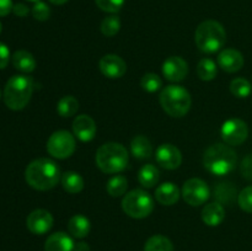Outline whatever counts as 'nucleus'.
Here are the masks:
<instances>
[{"mask_svg": "<svg viewBox=\"0 0 252 251\" xmlns=\"http://www.w3.org/2000/svg\"><path fill=\"white\" fill-rule=\"evenodd\" d=\"M130 152L137 159H148L153 154V145L150 140L144 135H137L130 143Z\"/></svg>", "mask_w": 252, "mask_h": 251, "instance_id": "nucleus-22", "label": "nucleus"}, {"mask_svg": "<svg viewBox=\"0 0 252 251\" xmlns=\"http://www.w3.org/2000/svg\"><path fill=\"white\" fill-rule=\"evenodd\" d=\"M73 251H90V248L86 243L81 241V243H78L74 245V250Z\"/></svg>", "mask_w": 252, "mask_h": 251, "instance_id": "nucleus-40", "label": "nucleus"}, {"mask_svg": "<svg viewBox=\"0 0 252 251\" xmlns=\"http://www.w3.org/2000/svg\"><path fill=\"white\" fill-rule=\"evenodd\" d=\"M236 153L228 145L218 143L206 150L203 155V165L209 172L218 176L229 174L236 165Z\"/></svg>", "mask_w": 252, "mask_h": 251, "instance_id": "nucleus-3", "label": "nucleus"}, {"mask_svg": "<svg viewBox=\"0 0 252 251\" xmlns=\"http://www.w3.org/2000/svg\"><path fill=\"white\" fill-rule=\"evenodd\" d=\"M74 241L68 234L63 231L52 234L44 244V251H73Z\"/></svg>", "mask_w": 252, "mask_h": 251, "instance_id": "nucleus-17", "label": "nucleus"}, {"mask_svg": "<svg viewBox=\"0 0 252 251\" xmlns=\"http://www.w3.org/2000/svg\"><path fill=\"white\" fill-rule=\"evenodd\" d=\"M1 30H2V25H1V22H0V33H1Z\"/></svg>", "mask_w": 252, "mask_h": 251, "instance_id": "nucleus-42", "label": "nucleus"}, {"mask_svg": "<svg viewBox=\"0 0 252 251\" xmlns=\"http://www.w3.org/2000/svg\"><path fill=\"white\" fill-rule=\"evenodd\" d=\"M194 41L199 51L204 53H216L225 44L226 32L218 21L207 20L197 27Z\"/></svg>", "mask_w": 252, "mask_h": 251, "instance_id": "nucleus-4", "label": "nucleus"}, {"mask_svg": "<svg viewBox=\"0 0 252 251\" xmlns=\"http://www.w3.org/2000/svg\"><path fill=\"white\" fill-rule=\"evenodd\" d=\"M182 197L189 206H201L209 198V187L203 180L189 179L184 184L181 191Z\"/></svg>", "mask_w": 252, "mask_h": 251, "instance_id": "nucleus-9", "label": "nucleus"}, {"mask_svg": "<svg viewBox=\"0 0 252 251\" xmlns=\"http://www.w3.org/2000/svg\"><path fill=\"white\" fill-rule=\"evenodd\" d=\"M90 220L81 214L71 217L68 223V230L74 238L83 239L90 233Z\"/></svg>", "mask_w": 252, "mask_h": 251, "instance_id": "nucleus-21", "label": "nucleus"}, {"mask_svg": "<svg viewBox=\"0 0 252 251\" xmlns=\"http://www.w3.org/2000/svg\"><path fill=\"white\" fill-rule=\"evenodd\" d=\"M29 1H33V2H37V1H41V0H29Z\"/></svg>", "mask_w": 252, "mask_h": 251, "instance_id": "nucleus-43", "label": "nucleus"}, {"mask_svg": "<svg viewBox=\"0 0 252 251\" xmlns=\"http://www.w3.org/2000/svg\"><path fill=\"white\" fill-rule=\"evenodd\" d=\"M98 66H100L101 73L110 79L122 78L127 71V65H126L125 61L116 54L103 56L100 59Z\"/></svg>", "mask_w": 252, "mask_h": 251, "instance_id": "nucleus-13", "label": "nucleus"}, {"mask_svg": "<svg viewBox=\"0 0 252 251\" xmlns=\"http://www.w3.org/2000/svg\"><path fill=\"white\" fill-rule=\"evenodd\" d=\"M217 65L212 59L203 58L199 61L198 65H197V74H198L199 79L204 81L213 80L217 76Z\"/></svg>", "mask_w": 252, "mask_h": 251, "instance_id": "nucleus-28", "label": "nucleus"}, {"mask_svg": "<svg viewBox=\"0 0 252 251\" xmlns=\"http://www.w3.org/2000/svg\"><path fill=\"white\" fill-rule=\"evenodd\" d=\"M240 171L245 179L252 180V154L246 155L240 165Z\"/></svg>", "mask_w": 252, "mask_h": 251, "instance_id": "nucleus-36", "label": "nucleus"}, {"mask_svg": "<svg viewBox=\"0 0 252 251\" xmlns=\"http://www.w3.org/2000/svg\"><path fill=\"white\" fill-rule=\"evenodd\" d=\"M218 64L226 73H235L244 66V57L234 48H226L218 56Z\"/></svg>", "mask_w": 252, "mask_h": 251, "instance_id": "nucleus-16", "label": "nucleus"}, {"mask_svg": "<svg viewBox=\"0 0 252 251\" xmlns=\"http://www.w3.org/2000/svg\"><path fill=\"white\" fill-rule=\"evenodd\" d=\"M238 191L236 187L234 186L231 182H221V184L217 185L214 187V197H216L217 202L220 203L221 206H231L238 198Z\"/></svg>", "mask_w": 252, "mask_h": 251, "instance_id": "nucleus-20", "label": "nucleus"}, {"mask_svg": "<svg viewBox=\"0 0 252 251\" xmlns=\"http://www.w3.org/2000/svg\"><path fill=\"white\" fill-rule=\"evenodd\" d=\"M12 5L11 0H0V16H6L10 12L12 11Z\"/></svg>", "mask_w": 252, "mask_h": 251, "instance_id": "nucleus-39", "label": "nucleus"}, {"mask_svg": "<svg viewBox=\"0 0 252 251\" xmlns=\"http://www.w3.org/2000/svg\"><path fill=\"white\" fill-rule=\"evenodd\" d=\"M95 2L102 11L115 14L120 11L125 4V0H95Z\"/></svg>", "mask_w": 252, "mask_h": 251, "instance_id": "nucleus-34", "label": "nucleus"}, {"mask_svg": "<svg viewBox=\"0 0 252 251\" xmlns=\"http://www.w3.org/2000/svg\"><path fill=\"white\" fill-rule=\"evenodd\" d=\"M33 93V80L26 75H14L4 89V102L10 110L20 111L27 106Z\"/></svg>", "mask_w": 252, "mask_h": 251, "instance_id": "nucleus-2", "label": "nucleus"}, {"mask_svg": "<svg viewBox=\"0 0 252 251\" xmlns=\"http://www.w3.org/2000/svg\"><path fill=\"white\" fill-rule=\"evenodd\" d=\"M225 218V211L218 202L209 203L202 209V220L209 226H217Z\"/></svg>", "mask_w": 252, "mask_h": 251, "instance_id": "nucleus-19", "label": "nucleus"}, {"mask_svg": "<svg viewBox=\"0 0 252 251\" xmlns=\"http://www.w3.org/2000/svg\"><path fill=\"white\" fill-rule=\"evenodd\" d=\"M122 208L130 218L142 219L152 213L154 209V201L148 192L143 189H133L123 197Z\"/></svg>", "mask_w": 252, "mask_h": 251, "instance_id": "nucleus-7", "label": "nucleus"}, {"mask_svg": "<svg viewBox=\"0 0 252 251\" xmlns=\"http://www.w3.org/2000/svg\"><path fill=\"white\" fill-rule=\"evenodd\" d=\"M12 64L22 73H31L36 69V59L30 52L16 51L12 56Z\"/></svg>", "mask_w": 252, "mask_h": 251, "instance_id": "nucleus-23", "label": "nucleus"}, {"mask_svg": "<svg viewBox=\"0 0 252 251\" xmlns=\"http://www.w3.org/2000/svg\"><path fill=\"white\" fill-rule=\"evenodd\" d=\"M0 97H1V90H0Z\"/></svg>", "mask_w": 252, "mask_h": 251, "instance_id": "nucleus-44", "label": "nucleus"}, {"mask_svg": "<svg viewBox=\"0 0 252 251\" xmlns=\"http://www.w3.org/2000/svg\"><path fill=\"white\" fill-rule=\"evenodd\" d=\"M238 203L243 211L252 213V186L246 187L239 193Z\"/></svg>", "mask_w": 252, "mask_h": 251, "instance_id": "nucleus-33", "label": "nucleus"}, {"mask_svg": "<svg viewBox=\"0 0 252 251\" xmlns=\"http://www.w3.org/2000/svg\"><path fill=\"white\" fill-rule=\"evenodd\" d=\"M187 73H189V65L181 57H169L162 64V74L169 81L177 83L184 80L187 76Z\"/></svg>", "mask_w": 252, "mask_h": 251, "instance_id": "nucleus-12", "label": "nucleus"}, {"mask_svg": "<svg viewBox=\"0 0 252 251\" xmlns=\"http://www.w3.org/2000/svg\"><path fill=\"white\" fill-rule=\"evenodd\" d=\"M79 110V101L74 96H64L57 103V111L62 117H71Z\"/></svg>", "mask_w": 252, "mask_h": 251, "instance_id": "nucleus-26", "label": "nucleus"}, {"mask_svg": "<svg viewBox=\"0 0 252 251\" xmlns=\"http://www.w3.org/2000/svg\"><path fill=\"white\" fill-rule=\"evenodd\" d=\"M128 187V181L122 175L113 176L110 181L107 182V192L112 197H120L126 193Z\"/></svg>", "mask_w": 252, "mask_h": 251, "instance_id": "nucleus-29", "label": "nucleus"}, {"mask_svg": "<svg viewBox=\"0 0 252 251\" xmlns=\"http://www.w3.org/2000/svg\"><path fill=\"white\" fill-rule=\"evenodd\" d=\"M220 134L226 144L240 145L248 139L249 127L240 118H230L223 123Z\"/></svg>", "mask_w": 252, "mask_h": 251, "instance_id": "nucleus-10", "label": "nucleus"}, {"mask_svg": "<svg viewBox=\"0 0 252 251\" xmlns=\"http://www.w3.org/2000/svg\"><path fill=\"white\" fill-rule=\"evenodd\" d=\"M230 91L234 96L239 98L248 97L252 91L250 81L244 78H236L230 83Z\"/></svg>", "mask_w": 252, "mask_h": 251, "instance_id": "nucleus-30", "label": "nucleus"}, {"mask_svg": "<svg viewBox=\"0 0 252 251\" xmlns=\"http://www.w3.org/2000/svg\"><path fill=\"white\" fill-rule=\"evenodd\" d=\"M25 179L32 188L47 191L58 184L61 179V170L53 160L41 157L30 162L25 171Z\"/></svg>", "mask_w": 252, "mask_h": 251, "instance_id": "nucleus-1", "label": "nucleus"}, {"mask_svg": "<svg viewBox=\"0 0 252 251\" xmlns=\"http://www.w3.org/2000/svg\"><path fill=\"white\" fill-rule=\"evenodd\" d=\"M100 30L106 37H112L115 34H117L121 30L120 17L116 16V15H111V16L105 17L102 20V22H101Z\"/></svg>", "mask_w": 252, "mask_h": 251, "instance_id": "nucleus-31", "label": "nucleus"}, {"mask_svg": "<svg viewBox=\"0 0 252 251\" xmlns=\"http://www.w3.org/2000/svg\"><path fill=\"white\" fill-rule=\"evenodd\" d=\"M53 217L48 211L36 209L29 214L26 224L31 233L36 234V235H42L51 230V228L53 226Z\"/></svg>", "mask_w": 252, "mask_h": 251, "instance_id": "nucleus-11", "label": "nucleus"}, {"mask_svg": "<svg viewBox=\"0 0 252 251\" xmlns=\"http://www.w3.org/2000/svg\"><path fill=\"white\" fill-rule=\"evenodd\" d=\"M62 186L69 193H79L84 188V179L75 171H66L62 176Z\"/></svg>", "mask_w": 252, "mask_h": 251, "instance_id": "nucleus-24", "label": "nucleus"}, {"mask_svg": "<svg viewBox=\"0 0 252 251\" xmlns=\"http://www.w3.org/2000/svg\"><path fill=\"white\" fill-rule=\"evenodd\" d=\"M96 164L106 174H117L127 167V149L120 143H106L96 152Z\"/></svg>", "mask_w": 252, "mask_h": 251, "instance_id": "nucleus-5", "label": "nucleus"}, {"mask_svg": "<svg viewBox=\"0 0 252 251\" xmlns=\"http://www.w3.org/2000/svg\"><path fill=\"white\" fill-rule=\"evenodd\" d=\"M49 1L54 5H63V4H65L66 1H69V0H49Z\"/></svg>", "mask_w": 252, "mask_h": 251, "instance_id": "nucleus-41", "label": "nucleus"}, {"mask_svg": "<svg viewBox=\"0 0 252 251\" xmlns=\"http://www.w3.org/2000/svg\"><path fill=\"white\" fill-rule=\"evenodd\" d=\"M159 176H160V172L154 165L152 164H147L139 170L138 172V180H139L140 185L144 187H154L155 185L158 184L159 181Z\"/></svg>", "mask_w": 252, "mask_h": 251, "instance_id": "nucleus-25", "label": "nucleus"}, {"mask_svg": "<svg viewBox=\"0 0 252 251\" xmlns=\"http://www.w3.org/2000/svg\"><path fill=\"white\" fill-rule=\"evenodd\" d=\"M144 251H174V245L166 236L154 235L148 239Z\"/></svg>", "mask_w": 252, "mask_h": 251, "instance_id": "nucleus-27", "label": "nucleus"}, {"mask_svg": "<svg viewBox=\"0 0 252 251\" xmlns=\"http://www.w3.org/2000/svg\"><path fill=\"white\" fill-rule=\"evenodd\" d=\"M157 161L167 170H175L181 165V152L172 144H162L157 150Z\"/></svg>", "mask_w": 252, "mask_h": 251, "instance_id": "nucleus-14", "label": "nucleus"}, {"mask_svg": "<svg viewBox=\"0 0 252 251\" xmlns=\"http://www.w3.org/2000/svg\"><path fill=\"white\" fill-rule=\"evenodd\" d=\"M12 11H14V14L16 15V16L19 17H25L29 15L30 12V9L27 5L22 4V2H19V4H15L14 7H12Z\"/></svg>", "mask_w": 252, "mask_h": 251, "instance_id": "nucleus-38", "label": "nucleus"}, {"mask_svg": "<svg viewBox=\"0 0 252 251\" xmlns=\"http://www.w3.org/2000/svg\"><path fill=\"white\" fill-rule=\"evenodd\" d=\"M159 100L165 112L171 117H184L192 103L189 91L179 85H169L162 89Z\"/></svg>", "mask_w": 252, "mask_h": 251, "instance_id": "nucleus-6", "label": "nucleus"}, {"mask_svg": "<svg viewBox=\"0 0 252 251\" xmlns=\"http://www.w3.org/2000/svg\"><path fill=\"white\" fill-rule=\"evenodd\" d=\"M32 15L38 21H46L51 16V9L46 2L37 1L34 2L33 7H32Z\"/></svg>", "mask_w": 252, "mask_h": 251, "instance_id": "nucleus-35", "label": "nucleus"}, {"mask_svg": "<svg viewBox=\"0 0 252 251\" xmlns=\"http://www.w3.org/2000/svg\"><path fill=\"white\" fill-rule=\"evenodd\" d=\"M140 86L143 90L148 91V93H155V91L160 90L162 86V81L159 75L154 73H148L140 80Z\"/></svg>", "mask_w": 252, "mask_h": 251, "instance_id": "nucleus-32", "label": "nucleus"}, {"mask_svg": "<svg viewBox=\"0 0 252 251\" xmlns=\"http://www.w3.org/2000/svg\"><path fill=\"white\" fill-rule=\"evenodd\" d=\"M10 59V51L6 44L0 42V69H4L7 65Z\"/></svg>", "mask_w": 252, "mask_h": 251, "instance_id": "nucleus-37", "label": "nucleus"}, {"mask_svg": "<svg viewBox=\"0 0 252 251\" xmlns=\"http://www.w3.org/2000/svg\"><path fill=\"white\" fill-rule=\"evenodd\" d=\"M73 132L74 135L81 142H90L96 134L95 121L88 115L78 116L73 122Z\"/></svg>", "mask_w": 252, "mask_h": 251, "instance_id": "nucleus-15", "label": "nucleus"}, {"mask_svg": "<svg viewBox=\"0 0 252 251\" xmlns=\"http://www.w3.org/2000/svg\"><path fill=\"white\" fill-rule=\"evenodd\" d=\"M155 197L160 204L164 206H172L176 203L180 198V189L172 182H165L161 184L155 191Z\"/></svg>", "mask_w": 252, "mask_h": 251, "instance_id": "nucleus-18", "label": "nucleus"}, {"mask_svg": "<svg viewBox=\"0 0 252 251\" xmlns=\"http://www.w3.org/2000/svg\"><path fill=\"white\" fill-rule=\"evenodd\" d=\"M75 138L68 130H57L47 142V150L57 159H66L75 152Z\"/></svg>", "mask_w": 252, "mask_h": 251, "instance_id": "nucleus-8", "label": "nucleus"}]
</instances>
